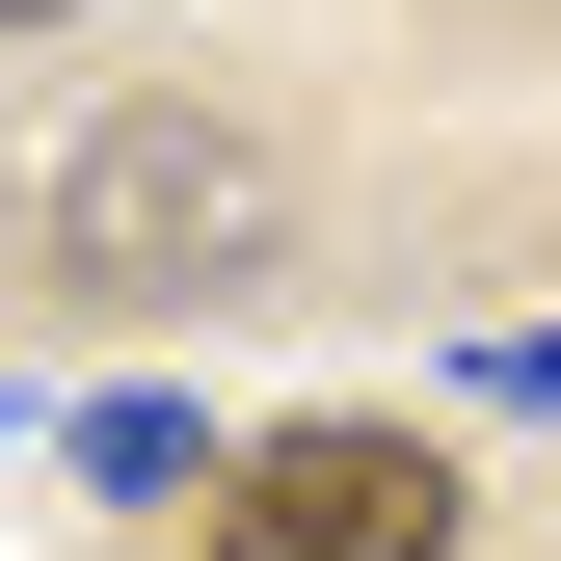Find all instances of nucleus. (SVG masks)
Listing matches in <instances>:
<instances>
[{"mask_svg":"<svg viewBox=\"0 0 561 561\" xmlns=\"http://www.w3.org/2000/svg\"><path fill=\"white\" fill-rule=\"evenodd\" d=\"M54 295H81V321H187V295H241V267H267V134L241 107H81V134H54Z\"/></svg>","mask_w":561,"mask_h":561,"instance_id":"f257e3e1","label":"nucleus"},{"mask_svg":"<svg viewBox=\"0 0 561 561\" xmlns=\"http://www.w3.org/2000/svg\"><path fill=\"white\" fill-rule=\"evenodd\" d=\"M0 27H54V0H0Z\"/></svg>","mask_w":561,"mask_h":561,"instance_id":"20e7f679","label":"nucleus"},{"mask_svg":"<svg viewBox=\"0 0 561 561\" xmlns=\"http://www.w3.org/2000/svg\"><path fill=\"white\" fill-rule=\"evenodd\" d=\"M481 375H508V401H561V321H535V347H481Z\"/></svg>","mask_w":561,"mask_h":561,"instance_id":"7ed1b4c3","label":"nucleus"},{"mask_svg":"<svg viewBox=\"0 0 561 561\" xmlns=\"http://www.w3.org/2000/svg\"><path fill=\"white\" fill-rule=\"evenodd\" d=\"M215 561H455V455L428 428H267V455H215Z\"/></svg>","mask_w":561,"mask_h":561,"instance_id":"f03ea898","label":"nucleus"}]
</instances>
